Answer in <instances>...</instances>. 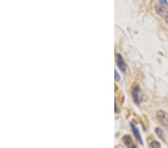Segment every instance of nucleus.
Instances as JSON below:
<instances>
[{
	"label": "nucleus",
	"mask_w": 168,
	"mask_h": 148,
	"mask_svg": "<svg viewBox=\"0 0 168 148\" xmlns=\"http://www.w3.org/2000/svg\"><path fill=\"white\" fill-rule=\"evenodd\" d=\"M156 118L160 124L168 128V114L164 111H158L156 114Z\"/></svg>",
	"instance_id": "obj_1"
},
{
	"label": "nucleus",
	"mask_w": 168,
	"mask_h": 148,
	"mask_svg": "<svg viewBox=\"0 0 168 148\" xmlns=\"http://www.w3.org/2000/svg\"><path fill=\"white\" fill-rule=\"evenodd\" d=\"M132 96L133 101L135 102V103L139 105L141 101V88H140L139 85H135L133 88L132 91Z\"/></svg>",
	"instance_id": "obj_2"
},
{
	"label": "nucleus",
	"mask_w": 168,
	"mask_h": 148,
	"mask_svg": "<svg viewBox=\"0 0 168 148\" xmlns=\"http://www.w3.org/2000/svg\"><path fill=\"white\" fill-rule=\"evenodd\" d=\"M116 62H117V65L120 71H122V73H125V71H126V64L124 61L122 55L120 53H117L116 55Z\"/></svg>",
	"instance_id": "obj_3"
},
{
	"label": "nucleus",
	"mask_w": 168,
	"mask_h": 148,
	"mask_svg": "<svg viewBox=\"0 0 168 148\" xmlns=\"http://www.w3.org/2000/svg\"><path fill=\"white\" fill-rule=\"evenodd\" d=\"M122 141L128 148H136V145L132 137L128 135H125L122 137Z\"/></svg>",
	"instance_id": "obj_4"
},
{
	"label": "nucleus",
	"mask_w": 168,
	"mask_h": 148,
	"mask_svg": "<svg viewBox=\"0 0 168 148\" xmlns=\"http://www.w3.org/2000/svg\"><path fill=\"white\" fill-rule=\"evenodd\" d=\"M130 126H131V129L132 130L133 134L135 136V138H137V140L139 141L140 144H143V140H142V137H141V133H140L139 130L138 129V127L135 125L133 123H130Z\"/></svg>",
	"instance_id": "obj_5"
},
{
	"label": "nucleus",
	"mask_w": 168,
	"mask_h": 148,
	"mask_svg": "<svg viewBox=\"0 0 168 148\" xmlns=\"http://www.w3.org/2000/svg\"><path fill=\"white\" fill-rule=\"evenodd\" d=\"M165 6H163L161 5H157L155 7V10H156L157 14L160 16H162V17H166V16L168 15L167 13V10L165 8Z\"/></svg>",
	"instance_id": "obj_6"
},
{
	"label": "nucleus",
	"mask_w": 168,
	"mask_h": 148,
	"mask_svg": "<svg viewBox=\"0 0 168 148\" xmlns=\"http://www.w3.org/2000/svg\"><path fill=\"white\" fill-rule=\"evenodd\" d=\"M164 132L162 131V130H161V128H156L155 129V133L158 135V136L162 140H164Z\"/></svg>",
	"instance_id": "obj_7"
},
{
	"label": "nucleus",
	"mask_w": 168,
	"mask_h": 148,
	"mask_svg": "<svg viewBox=\"0 0 168 148\" xmlns=\"http://www.w3.org/2000/svg\"><path fill=\"white\" fill-rule=\"evenodd\" d=\"M150 148H161V144L157 141H153L150 143Z\"/></svg>",
	"instance_id": "obj_8"
},
{
	"label": "nucleus",
	"mask_w": 168,
	"mask_h": 148,
	"mask_svg": "<svg viewBox=\"0 0 168 148\" xmlns=\"http://www.w3.org/2000/svg\"><path fill=\"white\" fill-rule=\"evenodd\" d=\"M114 78H115L116 81H117V82L120 81V74L118 73V72H117L116 70H114Z\"/></svg>",
	"instance_id": "obj_9"
},
{
	"label": "nucleus",
	"mask_w": 168,
	"mask_h": 148,
	"mask_svg": "<svg viewBox=\"0 0 168 148\" xmlns=\"http://www.w3.org/2000/svg\"><path fill=\"white\" fill-rule=\"evenodd\" d=\"M159 3H160V5H163V6H168V2L167 1H160L159 2Z\"/></svg>",
	"instance_id": "obj_10"
},
{
	"label": "nucleus",
	"mask_w": 168,
	"mask_h": 148,
	"mask_svg": "<svg viewBox=\"0 0 168 148\" xmlns=\"http://www.w3.org/2000/svg\"><path fill=\"white\" fill-rule=\"evenodd\" d=\"M164 21H165V23L168 25V15L166 16V17H164Z\"/></svg>",
	"instance_id": "obj_11"
}]
</instances>
